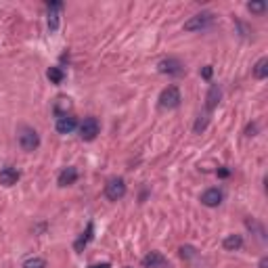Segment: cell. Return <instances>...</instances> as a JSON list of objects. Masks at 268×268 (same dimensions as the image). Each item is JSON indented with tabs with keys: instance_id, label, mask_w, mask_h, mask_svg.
Instances as JSON below:
<instances>
[{
	"instance_id": "cell-1",
	"label": "cell",
	"mask_w": 268,
	"mask_h": 268,
	"mask_svg": "<svg viewBox=\"0 0 268 268\" xmlns=\"http://www.w3.org/2000/svg\"><path fill=\"white\" fill-rule=\"evenodd\" d=\"M17 141H19V147L23 151H28V153H32V151H36L40 147V136L32 126H19Z\"/></svg>"
},
{
	"instance_id": "cell-2",
	"label": "cell",
	"mask_w": 268,
	"mask_h": 268,
	"mask_svg": "<svg viewBox=\"0 0 268 268\" xmlns=\"http://www.w3.org/2000/svg\"><path fill=\"white\" fill-rule=\"evenodd\" d=\"M124 195H126V180L120 176L109 178L107 184H105V197H107L109 201H120V199H124Z\"/></svg>"
},
{
	"instance_id": "cell-3",
	"label": "cell",
	"mask_w": 268,
	"mask_h": 268,
	"mask_svg": "<svg viewBox=\"0 0 268 268\" xmlns=\"http://www.w3.org/2000/svg\"><path fill=\"white\" fill-rule=\"evenodd\" d=\"M182 97H180V90L178 86H168L161 90V95H159V107L161 109H176L178 105H180Z\"/></svg>"
},
{
	"instance_id": "cell-4",
	"label": "cell",
	"mask_w": 268,
	"mask_h": 268,
	"mask_svg": "<svg viewBox=\"0 0 268 268\" xmlns=\"http://www.w3.org/2000/svg\"><path fill=\"white\" fill-rule=\"evenodd\" d=\"M212 23H214V13H207V11H203V13L193 15L189 21H186L184 30L186 32H201V30H207Z\"/></svg>"
},
{
	"instance_id": "cell-5",
	"label": "cell",
	"mask_w": 268,
	"mask_h": 268,
	"mask_svg": "<svg viewBox=\"0 0 268 268\" xmlns=\"http://www.w3.org/2000/svg\"><path fill=\"white\" fill-rule=\"evenodd\" d=\"M99 130H101V124L97 118H86L80 124V136H82V141H95Z\"/></svg>"
},
{
	"instance_id": "cell-6",
	"label": "cell",
	"mask_w": 268,
	"mask_h": 268,
	"mask_svg": "<svg viewBox=\"0 0 268 268\" xmlns=\"http://www.w3.org/2000/svg\"><path fill=\"white\" fill-rule=\"evenodd\" d=\"M157 69H159V74H166V76H182L184 74V65L178 59H174V57L159 61Z\"/></svg>"
},
{
	"instance_id": "cell-7",
	"label": "cell",
	"mask_w": 268,
	"mask_h": 268,
	"mask_svg": "<svg viewBox=\"0 0 268 268\" xmlns=\"http://www.w3.org/2000/svg\"><path fill=\"white\" fill-rule=\"evenodd\" d=\"M143 268H170V262L159 251H149L143 258Z\"/></svg>"
},
{
	"instance_id": "cell-8",
	"label": "cell",
	"mask_w": 268,
	"mask_h": 268,
	"mask_svg": "<svg viewBox=\"0 0 268 268\" xmlns=\"http://www.w3.org/2000/svg\"><path fill=\"white\" fill-rule=\"evenodd\" d=\"M46 9H49V30L57 32V30H59V17H61L63 3H49V5H46Z\"/></svg>"
},
{
	"instance_id": "cell-9",
	"label": "cell",
	"mask_w": 268,
	"mask_h": 268,
	"mask_svg": "<svg viewBox=\"0 0 268 268\" xmlns=\"http://www.w3.org/2000/svg\"><path fill=\"white\" fill-rule=\"evenodd\" d=\"M220 99H222V88H220L218 84H212V86H209V90H207V97H205V109H207V113L218 107Z\"/></svg>"
},
{
	"instance_id": "cell-10",
	"label": "cell",
	"mask_w": 268,
	"mask_h": 268,
	"mask_svg": "<svg viewBox=\"0 0 268 268\" xmlns=\"http://www.w3.org/2000/svg\"><path fill=\"white\" fill-rule=\"evenodd\" d=\"M222 199H224V195L220 189H207L201 195V203L207 205V207H218L220 203H222Z\"/></svg>"
},
{
	"instance_id": "cell-11",
	"label": "cell",
	"mask_w": 268,
	"mask_h": 268,
	"mask_svg": "<svg viewBox=\"0 0 268 268\" xmlns=\"http://www.w3.org/2000/svg\"><path fill=\"white\" fill-rule=\"evenodd\" d=\"M76 126H78V122H76V118L74 115H63V118H57V132L59 134H72L74 130H76Z\"/></svg>"
},
{
	"instance_id": "cell-12",
	"label": "cell",
	"mask_w": 268,
	"mask_h": 268,
	"mask_svg": "<svg viewBox=\"0 0 268 268\" xmlns=\"http://www.w3.org/2000/svg\"><path fill=\"white\" fill-rule=\"evenodd\" d=\"M19 170L17 168H3L0 170V184L3 186H13V184H17V180H19Z\"/></svg>"
},
{
	"instance_id": "cell-13",
	"label": "cell",
	"mask_w": 268,
	"mask_h": 268,
	"mask_svg": "<svg viewBox=\"0 0 268 268\" xmlns=\"http://www.w3.org/2000/svg\"><path fill=\"white\" fill-rule=\"evenodd\" d=\"M78 180V170L76 168H65L61 174H59V178H57V182H59V186H69V184H74Z\"/></svg>"
},
{
	"instance_id": "cell-14",
	"label": "cell",
	"mask_w": 268,
	"mask_h": 268,
	"mask_svg": "<svg viewBox=\"0 0 268 268\" xmlns=\"http://www.w3.org/2000/svg\"><path fill=\"white\" fill-rule=\"evenodd\" d=\"M69 109H72V99H69V97H59L55 101V113L59 115V118L67 115Z\"/></svg>"
},
{
	"instance_id": "cell-15",
	"label": "cell",
	"mask_w": 268,
	"mask_h": 268,
	"mask_svg": "<svg viewBox=\"0 0 268 268\" xmlns=\"http://www.w3.org/2000/svg\"><path fill=\"white\" fill-rule=\"evenodd\" d=\"M222 245H224L226 251H237V249L243 247V237H241V235H228V237L224 239Z\"/></svg>"
},
{
	"instance_id": "cell-16",
	"label": "cell",
	"mask_w": 268,
	"mask_h": 268,
	"mask_svg": "<svg viewBox=\"0 0 268 268\" xmlns=\"http://www.w3.org/2000/svg\"><path fill=\"white\" fill-rule=\"evenodd\" d=\"M92 230H95V226H92V222H88L86 232H84V235L76 241V251H82V249L88 245V243H90V239H92Z\"/></svg>"
},
{
	"instance_id": "cell-17",
	"label": "cell",
	"mask_w": 268,
	"mask_h": 268,
	"mask_svg": "<svg viewBox=\"0 0 268 268\" xmlns=\"http://www.w3.org/2000/svg\"><path fill=\"white\" fill-rule=\"evenodd\" d=\"M253 76L258 80H264L268 76V59H266V57H262V59L253 65Z\"/></svg>"
},
{
	"instance_id": "cell-18",
	"label": "cell",
	"mask_w": 268,
	"mask_h": 268,
	"mask_svg": "<svg viewBox=\"0 0 268 268\" xmlns=\"http://www.w3.org/2000/svg\"><path fill=\"white\" fill-rule=\"evenodd\" d=\"M46 78H49L53 84H61L63 80H65V72H63L61 67H51L49 72H46Z\"/></svg>"
},
{
	"instance_id": "cell-19",
	"label": "cell",
	"mask_w": 268,
	"mask_h": 268,
	"mask_svg": "<svg viewBox=\"0 0 268 268\" xmlns=\"http://www.w3.org/2000/svg\"><path fill=\"white\" fill-rule=\"evenodd\" d=\"M207 124H209V113L205 111V113H201L199 118H197V122H195V126H193V130H195V134H201L205 128H207Z\"/></svg>"
},
{
	"instance_id": "cell-20",
	"label": "cell",
	"mask_w": 268,
	"mask_h": 268,
	"mask_svg": "<svg viewBox=\"0 0 268 268\" xmlns=\"http://www.w3.org/2000/svg\"><path fill=\"white\" fill-rule=\"evenodd\" d=\"M23 268H46V262L42 258H30L23 262Z\"/></svg>"
},
{
	"instance_id": "cell-21",
	"label": "cell",
	"mask_w": 268,
	"mask_h": 268,
	"mask_svg": "<svg viewBox=\"0 0 268 268\" xmlns=\"http://www.w3.org/2000/svg\"><path fill=\"white\" fill-rule=\"evenodd\" d=\"M247 9L251 11V13H264V11H266V3H249Z\"/></svg>"
},
{
	"instance_id": "cell-22",
	"label": "cell",
	"mask_w": 268,
	"mask_h": 268,
	"mask_svg": "<svg viewBox=\"0 0 268 268\" xmlns=\"http://www.w3.org/2000/svg\"><path fill=\"white\" fill-rule=\"evenodd\" d=\"M197 251H195V247H191V245H186V247H180V255L182 258H193Z\"/></svg>"
},
{
	"instance_id": "cell-23",
	"label": "cell",
	"mask_w": 268,
	"mask_h": 268,
	"mask_svg": "<svg viewBox=\"0 0 268 268\" xmlns=\"http://www.w3.org/2000/svg\"><path fill=\"white\" fill-rule=\"evenodd\" d=\"M255 132H258V124H249L245 128V136H255Z\"/></svg>"
},
{
	"instance_id": "cell-24",
	"label": "cell",
	"mask_w": 268,
	"mask_h": 268,
	"mask_svg": "<svg viewBox=\"0 0 268 268\" xmlns=\"http://www.w3.org/2000/svg\"><path fill=\"white\" fill-rule=\"evenodd\" d=\"M212 74H214V69H212V65H205V67L201 69V76H203L205 80H209V78H212Z\"/></svg>"
},
{
	"instance_id": "cell-25",
	"label": "cell",
	"mask_w": 268,
	"mask_h": 268,
	"mask_svg": "<svg viewBox=\"0 0 268 268\" xmlns=\"http://www.w3.org/2000/svg\"><path fill=\"white\" fill-rule=\"evenodd\" d=\"M228 174H230V170H228V168H220V170H218V176H220V178H226Z\"/></svg>"
},
{
	"instance_id": "cell-26",
	"label": "cell",
	"mask_w": 268,
	"mask_h": 268,
	"mask_svg": "<svg viewBox=\"0 0 268 268\" xmlns=\"http://www.w3.org/2000/svg\"><path fill=\"white\" fill-rule=\"evenodd\" d=\"M88 268H111V264H109V262H103V264H90Z\"/></svg>"
},
{
	"instance_id": "cell-27",
	"label": "cell",
	"mask_w": 268,
	"mask_h": 268,
	"mask_svg": "<svg viewBox=\"0 0 268 268\" xmlns=\"http://www.w3.org/2000/svg\"><path fill=\"white\" fill-rule=\"evenodd\" d=\"M260 268H268V260H266V258L260 260Z\"/></svg>"
}]
</instances>
